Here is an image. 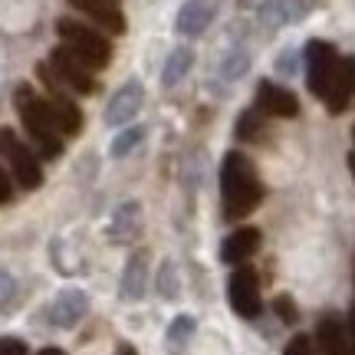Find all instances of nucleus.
<instances>
[{"instance_id": "412c9836", "label": "nucleus", "mask_w": 355, "mask_h": 355, "mask_svg": "<svg viewBox=\"0 0 355 355\" xmlns=\"http://www.w3.org/2000/svg\"><path fill=\"white\" fill-rule=\"evenodd\" d=\"M247 73V53L243 50H230L220 63V76L224 79H241Z\"/></svg>"}, {"instance_id": "0eeeda50", "label": "nucleus", "mask_w": 355, "mask_h": 355, "mask_svg": "<svg viewBox=\"0 0 355 355\" xmlns=\"http://www.w3.org/2000/svg\"><path fill=\"white\" fill-rule=\"evenodd\" d=\"M50 69L56 73V79H60L66 89H73L79 96L96 92V76H92V69L79 60L76 53L66 50V46H56V50L50 53Z\"/></svg>"}, {"instance_id": "f3484780", "label": "nucleus", "mask_w": 355, "mask_h": 355, "mask_svg": "<svg viewBox=\"0 0 355 355\" xmlns=\"http://www.w3.org/2000/svg\"><path fill=\"white\" fill-rule=\"evenodd\" d=\"M148 290V254L139 250V254L128 257L125 273H122V296L125 300H141Z\"/></svg>"}, {"instance_id": "39448f33", "label": "nucleus", "mask_w": 355, "mask_h": 355, "mask_svg": "<svg viewBox=\"0 0 355 355\" xmlns=\"http://www.w3.org/2000/svg\"><path fill=\"white\" fill-rule=\"evenodd\" d=\"M0 158H7L10 175L17 178V184L26 191H33L43 184V168L33 148H26L24 141L13 135V128H0Z\"/></svg>"}, {"instance_id": "b1692460", "label": "nucleus", "mask_w": 355, "mask_h": 355, "mask_svg": "<svg viewBox=\"0 0 355 355\" xmlns=\"http://www.w3.org/2000/svg\"><path fill=\"white\" fill-rule=\"evenodd\" d=\"M158 290H162V296H165V300H171V296L178 293V277H175V263H171V260H165V263H162Z\"/></svg>"}, {"instance_id": "2f4dec72", "label": "nucleus", "mask_w": 355, "mask_h": 355, "mask_svg": "<svg viewBox=\"0 0 355 355\" xmlns=\"http://www.w3.org/2000/svg\"><path fill=\"white\" fill-rule=\"evenodd\" d=\"M349 171H352V178H355V152L349 155Z\"/></svg>"}, {"instance_id": "aec40b11", "label": "nucleus", "mask_w": 355, "mask_h": 355, "mask_svg": "<svg viewBox=\"0 0 355 355\" xmlns=\"http://www.w3.org/2000/svg\"><path fill=\"white\" fill-rule=\"evenodd\" d=\"M141 139H145L141 128H125V132L112 141V158H125V155H132L135 152V145H141Z\"/></svg>"}, {"instance_id": "72a5a7b5", "label": "nucleus", "mask_w": 355, "mask_h": 355, "mask_svg": "<svg viewBox=\"0 0 355 355\" xmlns=\"http://www.w3.org/2000/svg\"><path fill=\"white\" fill-rule=\"evenodd\" d=\"M352 139H355V128H352Z\"/></svg>"}, {"instance_id": "393cba45", "label": "nucleus", "mask_w": 355, "mask_h": 355, "mask_svg": "<svg viewBox=\"0 0 355 355\" xmlns=\"http://www.w3.org/2000/svg\"><path fill=\"white\" fill-rule=\"evenodd\" d=\"M17 296V279L10 277V273H3L0 270V306H7Z\"/></svg>"}, {"instance_id": "473e14b6", "label": "nucleus", "mask_w": 355, "mask_h": 355, "mask_svg": "<svg viewBox=\"0 0 355 355\" xmlns=\"http://www.w3.org/2000/svg\"><path fill=\"white\" fill-rule=\"evenodd\" d=\"M349 329H352V336H355V309H352V316H349Z\"/></svg>"}, {"instance_id": "4be33fe9", "label": "nucleus", "mask_w": 355, "mask_h": 355, "mask_svg": "<svg viewBox=\"0 0 355 355\" xmlns=\"http://www.w3.org/2000/svg\"><path fill=\"white\" fill-rule=\"evenodd\" d=\"M260 115H263L260 109H257V112L254 109H247V112L241 115V122H237V135H241L243 141H250L257 132H260V125H263V122H260Z\"/></svg>"}, {"instance_id": "f03ea898", "label": "nucleus", "mask_w": 355, "mask_h": 355, "mask_svg": "<svg viewBox=\"0 0 355 355\" xmlns=\"http://www.w3.org/2000/svg\"><path fill=\"white\" fill-rule=\"evenodd\" d=\"M220 198H224V214L241 220L263 201V184L257 178L254 162L243 152H227L220 162Z\"/></svg>"}, {"instance_id": "5701e85b", "label": "nucleus", "mask_w": 355, "mask_h": 355, "mask_svg": "<svg viewBox=\"0 0 355 355\" xmlns=\"http://www.w3.org/2000/svg\"><path fill=\"white\" fill-rule=\"evenodd\" d=\"M191 332H194V319L191 316H178L175 322H171V329H168V339L175 345H184L191 339Z\"/></svg>"}, {"instance_id": "6e6552de", "label": "nucleus", "mask_w": 355, "mask_h": 355, "mask_svg": "<svg viewBox=\"0 0 355 355\" xmlns=\"http://www.w3.org/2000/svg\"><path fill=\"white\" fill-rule=\"evenodd\" d=\"M230 306L237 309V316L243 319H257L260 316V283H257V273L254 270H237L234 277H230Z\"/></svg>"}, {"instance_id": "20e7f679", "label": "nucleus", "mask_w": 355, "mask_h": 355, "mask_svg": "<svg viewBox=\"0 0 355 355\" xmlns=\"http://www.w3.org/2000/svg\"><path fill=\"white\" fill-rule=\"evenodd\" d=\"M56 33H60L66 50L76 53L92 73H96V69H105L109 60H112V43L102 37V33H96L92 26L79 24V20H69V17L56 20Z\"/></svg>"}, {"instance_id": "6ab92c4d", "label": "nucleus", "mask_w": 355, "mask_h": 355, "mask_svg": "<svg viewBox=\"0 0 355 355\" xmlns=\"http://www.w3.org/2000/svg\"><path fill=\"white\" fill-rule=\"evenodd\" d=\"M191 66H194V53H191L188 46H178V50L171 53V56H168L165 69H162V86H165V89L178 86L181 79L188 76Z\"/></svg>"}, {"instance_id": "f257e3e1", "label": "nucleus", "mask_w": 355, "mask_h": 355, "mask_svg": "<svg viewBox=\"0 0 355 355\" xmlns=\"http://www.w3.org/2000/svg\"><path fill=\"white\" fill-rule=\"evenodd\" d=\"M306 83L313 89V96L326 102L329 112H343L352 96V83H349V69L345 60L336 56L332 43L326 40H309L306 43Z\"/></svg>"}, {"instance_id": "423d86ee", "label": "nucleus", "mask_w": 355, "mask_h": 355, "mask_svg": "<svg viewBox=\"0 0 355 355\" xmlns=\"http://www.w3.org/2000/svg\"><path fill=\"white\" fill-rule=\"evenodd\" d=\"M37 76H40V83L46 86V102H50V112H53V119H56V128H60L63 135H79V128H83V112H79L76 102L69 99V92H66V86L56 79L50 63H40Z\"/></svg>"}, {"instance_id": "c756f323", "label": "nucleus", "mask_w": 355, "mask_h": 355, "mask_svg": "<svg viewBox=\"0 0 355 355\" xmlns=\"http://www.w3.org/2000/svg\"><path fill=\"white\" fill-rule=\"evenodd\" d=\"M345 69H349V83H352V92H355V56L345 60Z\"/></svg>"}, {"instance_id": "cd10ccee", "label": "nucleus", "mask_w": 355, "mask_h": 355, "mask_svg": "<svg viewBox=\"0 0 355 355\" xmlns=\"http://www.w3.org/2000/svg\"><path fill=\"white\" fill-rule=\"evenodd\" d=\"M277 313L286 319V322H296V309H293V300H290V296H279V300H277Z\"/></svg>"}, {"instance_id": "c85d7f7f", "label": "nucleus", "mask_w": 355, "mask_h": 355, "mask_svg": "<svg viewBox=\"0 0 355 355\" xmlns=\"http://www.w3.org/2000/svg\"><path fill=\"white\" fill-rule=\"evenodd\" d=\"M10 201V178H7V171L0 168V204Z\"/></svg>"}, {"instance_id": "ddd939ff", "label": "nucleus", "mask_w": 355, "mask_h": 355, "mask_svg": "<svg viewBox=\"0 0 355 355\" xmlns=\"http://www.w3.org/2000/svg\"><path fill=\"white\" fill-rule=\"evenodd\" d=\"M214 20V0H188L175 17V30L181 37H201Z\"/></svg>"}, {"instance_id": "bb28decb", "label": "nucleus", "mask_w": 355, "mask_h": 355, "mask_svg": "<svg viewBox=\"0 0 355 355\" xmlns=\"http://www.w3.org/2000/svg\"><path fill=\"white\" fill-rule=\"evenodd\" d=\"M0 355H26V345L20 339H0Z\"/></svg>"}, {"instance_id": "a878e982", "label": "nucleus", "mask_w": 355, "mask_h": 355, "mask_svg": "<svg viewBox=\"0 0 355 355\" xmlns=\"http://www.w3.org/2000/svg\"><path fill=\"white\" fill-rule=\"evenodd\" d=\"M283 355H316V349H313V343H309L306 336H296V339H290V345H286Z\"/></svg>"}, {"instance_id": "9b49d317", "label": "nucleus", "mask_w": 355, "mask_h": 355, "mask_svg": "<svg viewBox=\"0 0 355 355\" xmlns=\"http://www.w3.org/2000/svg\"><path fill=\"white\" fill-rule=\"evenodd\" d=\"M69 7L86 13L92 24H99L105 33H125V13L112 0H66Z\"/></svg>"}, {"instance_id": "7c9ffc66", "label": "nucleus", "mask_w": 355, "mask_h": 355, "mask_svg": "<svg viewBox=\"0 0 355 355\" xmlns=\"http://www.w3.org/2000/svg\"><path fill=\"white\" fill-rule=\"evenodd\" d=\"M40 355H66V352H63V349H43Z\"/></svg>"}, {"instance_id": "7ed1b4c3", "label": "nucleus", "mask_w": 355, "mask_h": 355, "mask_svg": "<svg viewBox=\"0 0 355 355\" xmlns=\"http://www.w3.org/2000/svg\"><path fill=\"white\" fill-rule=\"evenodd\" d=\"M13 105H17V112H20V122H24V128L30 132V139H33V145H37V152L43 155V158H60V152H63V132L56 128V119H53L50 112V102L43 99V96H37V89L33 86H17V92H13Z\"/></svg>"}, {"instance_id": "2eb2a0df", "label": "nucleus", "mask_w": 355, "mask_h": 355, "mask_svg": "<svg viewBox=\"0 0 355 355\" xmlns=\"http://www.w3.org/2000/svg\"><path fill=\"white\" fill-rule=\"evenodd\" d=\"M86 309H89L86 293L83 290H63L56 300H53L50 319H53V326H60V329H73L79 319L86 316Z\"/></svg>"}, {"instance_id": "dca6fc26", "label": "nucleus", "mask_w": 355, "mask_h": 355, "mask_svg": "<svg viewBox=\"0 0 355 355\" xmlns=\"http://www.w3.org/2000/svg\"><path fill=\"white\" fill-rule=\"evenodd\" d=\"M257 247H260V230L237 227L234 234L224 237V243H220V260H224V263H243L247 257L257 254Z\"/></svg>"}, {"instance_id": "a211bd4d", "label": "nucleus", "mask_w": 355, "mask_h": 355, "mask_svg": "<svg viewBox=\"0 0 355 355\" xmlns=\"http://www.w3.org/2000/svg\"><path fill=\"white\" fill-rule=\"evenodd\" d=\"M141 230V207L139 201H125L122 207H115L112 214V224H109V237L112 241H132V237H139Z\"/></svg>"}, {"instance_id": "9d476101", "label": "nucleus", "mask_w": 355, "mask_h": 355, "mask_svg": "<svg viewBox=\"0 0 355 355\" xmlns=\"http://www.w3.org/2000/svg\"><path fill=\"white\" fill-rule=\"evenodd\" d=\"M257 109L263 115H273V119H293L300 112V99L286 86H277V83H266L263 79L257 86Z\"/></svg>"}, {"instance_id": "4468645a", "label": "nucleus", "mask_w": 355, "mask_h": 355, "mask_svg": "<svg viewBox=\"0 0 355 355\" xmlns=\"http://www.w3.org/2000/svg\"><path fill=\"white\" fill-rule=\"evenodd\" d=\"M306 10H309V0H263L257 7V20L270 30H279V26L300 20Z\"/></svg>"}, {"instance_id": "1a4fd4ad", "label": "nucleus", "mask_w": 355, "mask_h": 355, "mask_svg": "<svg viewBox=\"0 0 355 355\" xmlns=\"http://www.w3.org/2000/svg\"><path fill=\"white\" fill-rule=\"evenodd\" d=\"M141 102H145V89H141L139 79H132V83H125V86L115 92L112 99H109V105H105V122L109 125H128L135 115H139Z\"/></svg>"}, {"instance_id": "f8f14e48", "label": "nucleus", "mask_w": 355, "mask_h": 355, "mask_svg": "<svg viewBox=\"0 0 355 355\" xmlns=\"http://www.w3.org/2000/svg\"><path fill=\"white\" fill-rule=\"evenodd\" d=\"M316 339H319L322 355H355V336L343 319L326 316L322 322H319Z\"/></svg>"}]
</instances>
